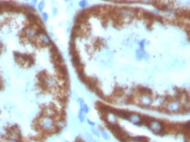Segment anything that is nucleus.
<instances>
[{
    "label": "nucleus",
    "mask_w": 190,
    "mask_h": 142,
    "mask_svg": "<svg viewBox=\"0 0 190 142\" xmlns=\"http://www.w3.org/2000/svg\"><path fill=\"white\" fill-rule=\"evenodd\" d=\"M44 7H45V3L42 1V2H40V3L39 4V10L41 12V11H43Z\"/></svg>",
    "instance_id": "f03ea898"
},
{
    "label": "nucleus",
    "mask_w": 190,
    "mask_h": 142,
    "mask_svg": "<svg viewBox=\"0 0 190 142\" xmlns=\"http://www.w3.org/2000/svg\"><path fill=\"white\" fill-rule=\"evenodd\" d=\"M41 126L44 129L46 130H49L54 127V122L53 120L49 118V117H45L43 118L42 121H41Z\"/></svg>",
    "instance_id": "f257e3e1"
},
{
    "label": "nucleus",
    "mask_w": 190,
    "mask_h": 142,
    "mask_svg": "<svg viewBox=\"0 0 190 142\" xmlns=\"http://www.w3.org/2000/svg\"><path fill=\"white\" fill-rule=\"evenodd\" d=\"M42 17H43V20H44V21L45 22L47 21V19H48V15L47 14V13H43Z\"/></svg>",
    "instance_id": "7ed1b4c3"
},
{
    "label": "nucleus",
    "mask_w": 190,
    "mask_h": 142,
    "mask_svg": "<svg viewBox=\"0 0 190 142\" xmlns=\"http://www.w3.org/2000/svg\"><path fill=\"white\" fill-rule=\"evenodd\" d=\"M33 142H36V141H33Z\"/></svg>",
    "instance_id": "20e7f679"
}]
</instances>
